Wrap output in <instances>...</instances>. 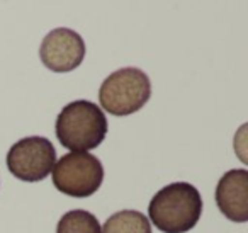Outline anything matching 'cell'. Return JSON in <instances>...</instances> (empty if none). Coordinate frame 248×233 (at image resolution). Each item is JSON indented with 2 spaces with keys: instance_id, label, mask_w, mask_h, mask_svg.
I'll use <instances>...</instances> for the list:
<instances>
[{
  "instance_id": "obj_1",
  "label": "cell",
  "mask_w": 248,
  "mask_h": 233,
  "mask_svg": "<svg viewBox=\"0 0 248 233\" xmlns=\"http://www.w3.org/2000/svg\"><path fill=\"white\" fill-rule=\"evenodd\" d=\"M202 213V198L189 182H172L152 198L148 215L163 233H187L197 225Z\"/></svg>"
},
{
  "instance_id": "obj_2",
  "label": "cell",
  "mask_w": 248,
  "mask_h": 233,
  "mask_svg": "<svg viewBox=\"0 0 248 233\" xmlns=\"http://www.w3.org/2000/svg\"><path fill=\"white\" fill-rule=\"evenodd\" d=\"M55 133L70 151L97 148L107 134V117L97 104L80 99L66 104L56 117Z\"/></svg>"
},
{
  "instance_id": "obj_3",
  "label": "cell",
  "mask_w": 248,
  "mask_h": 233,
  "mask_svg": "<svg viewBox=\"0 0 248 233\" xmlns=\"http://www.w3.org/2000/svg\"><path fill=\"white\" fill-rule=\"evenodd\" d=\"M152 96V82L143 70L126 67L112 72L99 89V102L112 116H129L145 106Z\"/></svg>"
},
{
  "instance_id": "obj_4",
  "label": "cell",
  "mask_w": 248,
  "mask_h": 233,
  "mask_svg": "<svg viewBox=\"0 0 248 233\" xmlns=\"http://www.w3.org/2000/svg\"><path fill=\"white\" fill-rule=\"evenodd\" d=\"M53 185L62 194L72 198H89L95 194L104 181L100 160L87 151H70L63 155L51 170Z\"/></svg>"
},
{
  "instance_id": "obj_5",
  "label": "cell",
  "mask_w": 248,
  "mask_h": 233,
  "mask_svg": "<svg viewBox=\"0 0 248 233\" xmlns=\"http://www.w3.org/2000/svg\"><path fill=\"white\" fill-rule=\"evenodd\" d=\"M56 164V150L48 138L28 136L11 147L7 153V168L16 179L24 182H39L51 174Z\"/></svg>"
},
{
  "instance_id": "obj_6",
  "label": "cell",
  "mask_w": 248,
  "mask_h": 233,
  "mask_svg": "<svg viewBox=\"0 0 248 233\" xmlns=\"http://www.w3.org/2000/svg\"><path fill=\"white\" fill-rule=\"evenodd\" d=\"M39 58L51 72H72L78 68L85 58V41L78 33L68 28L53 29L43 39Z\"/></svg>"
},
{
  "instance_id": "obj_7",
  "label": "cell",
  "mask_w": 248,
  "mask_h": 233,
  "mask_svg": "<svg viewBox=\"0 0 248 233\" xmlns=\"http://www.w3.org/2000/svg\"><path fill=\"white\" fill-rule=\"evenodd\" d=\"M216 204L230 221H248V170L233 168L217 181Z\"/></svg>"
},
{
  "instance_id": "obj_8",
  "label": "cell",
  "mask_w": 248,
  "mask_h": 233,
  "mask_svg": "<svg viewBox=\"0 0 248 233\" xmlns=\"http://www.w3.org/2000/svg\"><path fill=\"white\" fill-rule=\"evenodd\" d=\"M102 233H152V225L143 213L123 209L107 218Z\"/></svg>"
},
{
  "instance_id": "obj_9",
  "label": "cell",
  "mask_w": 248,
  "mask_h": 233,
  "mask_svg": "<svg viewBox=\"0 0 248 233\" xmlns=\"http://www.w3.org/2000/svg\"><path fill=\"white\" fill-rule=\"evenodd\" d=\"M56 233H102L95 215L85 209H73L60 218Z\"/></svg>"
}]
</instances>
